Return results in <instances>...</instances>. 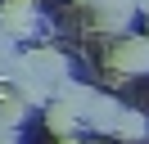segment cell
I'll use <instances>...</instances> for the list:
<instances>
[{
    "label": "cell",
    "instance_id": "cell-2",
    "mask_svg": "<svg viewBox=\"0 0 149 144\" xmlns=\"http://www.w3.org/2000/svg\"><path fill=\"white\" fill-rule=\"evenodd\" d=\"M32 27H36V9H32V0H5V5H0V32L9 36V41L27 36Z\"/></svg>",
    "mask_w": 149,
    "mask_h": 144
},
{
    "label": "cell",
    "instance_id": "cell-8",
    "mask_svg": "<svg viewBox=\"0 0 149 144\" xmlns=\"http://www.w3.org/2000/svg\"><path fill=\"white\" fill-rule=\"evenodd\" d=\"M113 135H122V140H136V135H145V117H140V113H131V108H127V113H122V122H118V131H113Z\"/></svg>",
    "mask_w": 149,
    "mask_h": 144
},
{
    "label": "cell",
    "instance_id": "cell-10",
    "mask_svg": "<svg viewBox=\"0 0 149 144\" xmlns=\"http://www.w3.org/2000/svg\"><path fill=\"white\" fill-rule=\"evenodd\" d=\"M0 144H18V135H14V126H5V122H0Z\"/></svg>",
    "mask_w": 149,
    "mask_h": 144
},
{
    "label": "cell",
    "instance_id": "cell-12",
    "mask_svg": "<svg viewBox=\"0 0 149 144\" xmlns=\"http://www.w3.org/2000/svg\"><path fill=\"white\" fill-rule=\"evenodd\" d=\"M59 144H81V140H72V135H68V140H59Z\"/></svg>",
    "mask_w": 149,
    "mask_h": 144
},
{
    "label": "cell",
    "instance_id": "cell-5",
    "mask_svg": "<svg viewBox=\"0 0 149 144\" xmlns=\"http://www.w3.org/2000/svg\"><path fill=\"white\" fill-rule=\"evenodd\" d=\"M95 9H100V27L118 32V27H127V18L136 14V0H95Z\"/></svg>",
    "mask_w": 149,
    "mask_h": 144
},
{
    "label": "cell",
    "instance_id": "cell-4",
    "mask_svg": "<svg viewBox=\"0 0 149 144\" xmlns=\"http://www.w3.org/2000/svg\"><path fill=\"white\" fill-rule=\"evenodd\" d=\"M122 113H127V108H122L118 99H109V95H100V99H95V108H91V117H86V122H91L95 131H118V122H122Z\"/></svg>",
    "mask_w": 149,
    "mask_h": 144
},
{
    "label": "cell",
    "instance_id": "cell-9",
    "mask_svg": "<svg viewBox=\"0 0 149 144\" xmlns=\"http://www.w3.org/2000/svg\"><path fill=\"white\" fill-rule=\"evenodd\" d=\"M23 113H27V104H23V99H0V122H5V126H18Z\"/></svg>",
    "mask_w": 149,
    "mask_h": 144
},
{
    "label": "cell",
    "instance_id": "cell-13",
    "mask_svg": "<svg viewBox=\"0 0 149 144\" xmlns=\"http://www.w3.org/2000/svg\"><path fill=\"white\" fill-rule=\"evenodd\" d=\"M81 5H95V0H81Z\"/></svg>",
    "mask_w": 149,
    "mask_h": 144
},
{
    "label": "cell",
    "instance_id": "cell-7",
    "mask_svg": "<svg viewBox=\"0 0 149 144\" xmlns=\"http://www.w3.org/2000/svg\"><path fill=\"white\" fill-rule=\"evenodd\" d=\"M18 95H23V104H45V99L54 95V86H45V81H36V77H23Z\"/></svg>",
    "mask_w": 149,
    "mask_h": 144
},
{
    "label": "cell",
    "instance_id": "cell-3",
    "mask_svg": "<svg viewBox=\"0 0 149 144\" xmlns=\"http://www.w3.org/2000/svg\"><path fill=\"white\" fill-rule=\"evenodd\" d=\"M95 90L91 86H77V81H63V86L54 90V104H63L68 113H77V117H91V108H95Z\"/></svg>",
    "mask_w": 149,
    "mask_h": 144
},
{
    "label": "cell",
    "instance_id": "cell-11",
    "mask_svg": "<svg viewBox=\"0 0 149 144\" xmlns=\"http://www.w3.org/2000/svg\"><path fill=\"white\" fill-rule=\"evenodd\" d=\"M136 9H140V14H149V0H136Z\"/></svg>",
    "mask_w": 149,
    "mask_h": 144
},
{
    "label": "cell",
    "instance_id": "cell-1",
    "mask_svg": "<svg viewBox=\"0 0 149 144\" xmlns=\"http://www.w3.org/2000/svg\"><path fill=\"white\" fill-rule=\"evenodd\" d=\"M109 68L122 77H149V36H127V41L113 45Z\"/></svg>",
    "mask_w": 149,
    "mask_h": 144
},
{
    "label": "cell",
    "instance_id": "cell-6",
    "mask_svg": "<svg viewBox=\"0 0 149 144\" xmlns=\"http://www.w3.org/2000/svg\"><path fill=\"white\" fill-rule=\"evenodd\" d=\"M77 122H81V117H77V113H68L63 104H50V113H45V126H50L54 135H63V140L72 135V126H77Z\"/></svg>",
    "mask_w": 149,
    "mask_h": 144
}]
</instances>
